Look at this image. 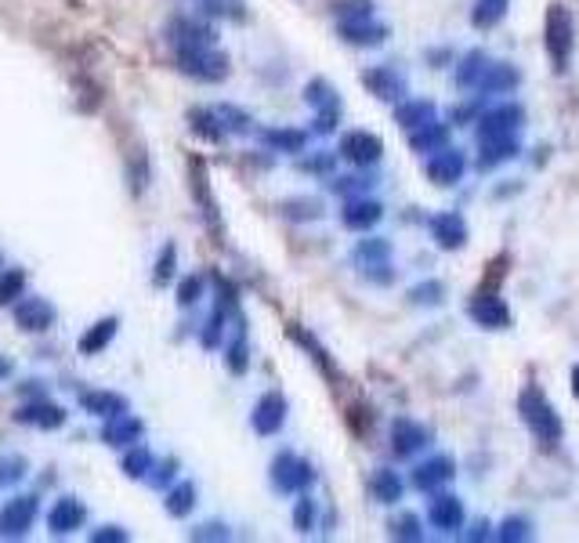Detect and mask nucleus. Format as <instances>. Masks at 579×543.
Returning a JSON list of instances; mask_svg holds the SVG:
<instances>
[{
	"mask_svg": "<svg viewBox=\"0 0 579 543\" xmlns=\"http://www.w3.org/2000/svg\"><path fill=\"white\" fill-rule=\"evenodd\" d=\"M337 33H341L344 44H352V48H380L384 40L391 37V29L384 22L370 19H348V22H337Z\"/></svg>",
	"mask_w": 579,
	"mask_h": 543,
	"instance_id": "19",
	"label": "nucleus"
},
{
	"mask_svg": "<svg viewBox=\"0 0 579 543\" xmlns=\"http://www.w3.org/2000/svg\"><path fill=\"white\" fill-rule=\"evenodd\" d=\"M431 239L438 250H460L467 243V221L460 210H442L431 218Z\"/></svg>",
	"mask_w": 579,
	"mask_h": 543,
	"instance_id": "20",
	"label": "nucleus"
},
{
	"mask_svg": "<svg viewBox=\"0 0 579 543\" xmlns=\"http://www.w3.org/2000/svg\"><path fill=\"white\" fill-rule=\"evenodd\" d=\"M362 87H366L373 98H380V102H395V105H399L402 98H409L406 73H402V69H395V66H370L366 73H362Z\"/></svg>",
	"mask_w": 579,
	"mask_h": 543,
	"instance_id": "10",
	"label": "nucleus"
},
{
	"mask_svg": "<svg viewBox=\"0 0 579 543\" xmlns=\"http://www.w3.org/2000/svg\"><path fill=\"white\" fill-rule=\"evenodd\" d=\"M174 268H178V247H174V243H163L160 258H156V272H152V283L167 286L174 279Z\"/></svg>",
	"mask_w": 579,
	"mask_h": 543,
	"instance_id": "44",
	"label": "nucleus"
},
{
	"mask_svg": "<svg viewBox=\"0 0 579 543\" xmlns=\"http://www.w3.org/2000/svg\"><path fill=\"white\" fill-rule=\"evenodd\" d=\"M337 156L352 167H377L384 160V142L370 131H348L337 145Z\"/></svg>",
	"mask_w": 579,
	"mask_h": 543,
	"instance_id": "11",
	"label": "nucleus"
},
{
	"mask_svg": "<svg viewBox=\"0 0 579 543\" xmlns=\"http://www.w3.org/2000/svg\"><path fill=\"white\" fill-rule=\"evenodd\" d=\"M522 87V73L511 62H489L482 84H478V95H514Z\"/></svg>",
	"mask_w": 579,
	"mask_h": 543,
	"instance_id": "25",
	"label": "nucleus"
},
{
	"mask_svg": "<svg viewBox=\"0 0 579 543\" xmlns=\"http://www.w3.org/2000/svg\"><path fill=\"white\" fill-rule=\"evenodd\" d=\"M435 120H442V113H438V105L428 102V98H402V102L395 105V124L406 134L420 131L424 124H435Z\"/></svg>",
	"mask_w": 579,
	"mask_h": 543,
	"instance_id": "23",
	"label": "nucleus"
},
{
	"mask_svg": "<svg viewBox=\"0 0 579 543\" xmlns=\"http://www.w3.org/2000/svg\"><path fill=\"white\" fill-rule=\"evenodd\" d=\"M76 402H80V410L91 413V417H98V420H113V417L131 413V402H127V395H120V391L91 388V391H80Z\"/></svg>",
	"mask_w": 579,
	"mask_h": 543,
	"instance_id": "17",
	"label": "nucleus"
},
{
	"mask_svg": "<svg viewBox=\"0 0 579 543\" xmlns=\"http://www.w3.org/2000/svg\"><path fill=\"white\" fill-rule=\"evenodd\" d=\"M370 496L377 500V504H384V507L399 504L402 496H406V482H402L399 471H391V467H380V471H373V478H370Z\"/></svg>",
	"mask_w": 579,
	"mask_h": 543,
	"instance_id": "28",
	"label": "nucleus"
},
{
	"mask_svg": "<svg viewBox=\"0 0 579 543\" xmlns=\"http://www.w3.org/2000/svg\"><path fill=\"white\" fill-rule=\"evenodd\" d=\"M15 424H29V428H40V431H55L66 424V410L55 406L48 399H29L26 406L15 410Z\"/></svg>",
	"mask_w": 579,
	"mask_h": 543,
	"instance_id": "22",
	"label": "nucleus"
},
{
	"mask_svg": "<svg viewBox=\"0 0 579 543\" xmlns=\"http://www.w3.org/2000/svg\"><path fill=\"white\" fill-rule=\"evenodd\" d=\"M0 268H4V258H0Z\"/></svg>",
	"mask_w": 579,
	"mask_h": 543,
	"instance_id": "59",
	"label": "nucleus"
},
{
	"mask_svg": "<svg viewBox=\"0 0 579 543\" xmlns=\"http://www.w3.org/2000/svg\"><path fill=\"white\" fill-rule=\"evenodd\" d=\"M507 4H511V0H475V8H471V26L496 29L507 19Z\"/></svg>",
	"mask_w": 579,
	"mask_h": 543,
	"instance_id": "34",
	"label": "nucleus"
},
{
	"mask_svg": "<svg viewBox=\"0 0 579 543\" xmlns=\"http://www.w3.org/2000/svg\"><path fill=\"white\" fill-rule=\"evenodd\" d=\"M189 124H192V131L200 134V138H207V142H221V138H225V127H221L214 109H192Z\"/></svg>",
	"mask_w": 579,
	"mask_h": 543,
	"instance_id": "38",
	"label": "nucleus"
},
{
	"mask_svg": "<svg viewBox=\"0 0 579 543\" xmlns=\"http://www.w3.org/2000/svg\"><path fill=\"white\" fill-rule=\"evenodd\" d=\"M333 163H337V156H326V153H319V156H308V160H301L297 163V167H301V171H308V174H330L333 171Z\"/></svg>",
	"mask_w": 579,
	"mask_h": 543,
	"instance_id": "54",
	"label": "nucleus"
},
{
	"mask_svg": "<svg viewBox=\"0 0 579 543\" xmlns=\"http://www.w3.org/2000/svg\"><path fill=\"white\" fill-rule=\"evenodd\" d=\"M543 44H547L554 69L565 73L572 62V51H576V26H572V11L558 0L547 4V15H543Z\"/></svg>",
	"mask_w": 579,
	"mask_h": 543,
	"instance_id": "2",
	"label": "nucleus"
},
{
	"mask_svg": "<svg viewBox=\"0 0 579 543\" xmlns=\"http://www.w3.org/2000/svg\"><path fill=\"white\" fill-rule=\"evenodd\" d=\"M388 258H391V243H388V239H377V236L359 239V243H355V250H352V261H359L362 268L380 265V261H388Z\"/></svg>",
	"mask_w": 579,
	"mask_h": 543,
	"instance_id": "35",
	"label": "nucleus"
},
{
	"mask_svg": "<svg viewBox=\"0 0 579 543\" xmlns=\"http://www.w3.org/2000/svg\"><path fill=\"white\" fill-rule=\"evenodd\" d=\"M11 370H15V366H11V359H0V377H11Z\"/></svg>",
	"mask_w": 579,
	"mask_h": 543,
	"instance_id": "57",
	"label": "nucleus"
},
{
	"mask_svg": "<svg viewBox=\"0 0 579 543\" xmlns=\"http://www.w3.org/2000/svg\"><path fill=\"white\" fill-rule=\"evenodd\" d=\"M464 504H460V496L453 493H431V504H428V522L431 529H438V533H460L464 529Z\"/></svg>",
	"mask_w": 579,
	"mask_h": 543,
	"instance_id": "15",
	"label": "nucleus"
},
{
	"mask_svg": "<svg viewBox=\"0 0 579 543\" xmlns=\"http://www.w3.org/2000/svg\"><path fill=\"white\" fill-rule=\"evenodd\" d=\"M142 439H145V424H142L138 417H131V413L105 420L102 442H105L109 449H131V446H138Z\"/></svg>",
	"mask_w": 579,
	"mask_h": 543,
	"instance_id": "24",
	"label": "nucleus"
},
{
	"mask_svg": "<svg viewBox=\"0 0 579 543\" xmlns=\"http://www.w3.org/2000/svg\"><path fill=\"white\" fill-rule=\"evenodd\" d=\"M37 515H40V500L33 493L11 496L8 504L0 507V540H22V536H29Z\"/></svg>",
	"mask_w": 579,
	"mask_h": 543,
	"instance_id": "6",
	"label": "nucleus"
},
{
	"mask_svg": "<svg viewBox=\"0 0 579 543\" xmlns=\"http://www.w3.org/2000/svg\"><path fill=\"white\" fill-rule=\"evenodd\" d=\"M225 319H228V308H225V305H218L214 312H210L207 326H203V334H200L203 348H218L221 334H225Z\"/></svg>",
	"mask_w": 579,
	"mask_h": 543,
	"instance_id": "46",
	"label": "nucleus"
},
{
	"mask_svg": "<svg viewBox=\"0 0 579 543\" xmlns=\"http://www.w3.org/2000/svg\"><path fill=\"white\" fill-rule=\"evenodd\" d=\"M409 301L420 308H435L446 301V283L442 279H424V283H413L409 286Z\"/></svg>",
	"mask_w": 579,
	"mask_h": 543,
	"instance_id": "36",
	"label": "nucleus"
},
{
	"mask_svg": "<svg viewBox=\"0 0 579 543\" xmlns=\"http://www.w3.org/2000/svg\"><path fill=\"white\" fill-rule=\"evenodd\" d=\"M467 315H471L482 330H507V326H511V308H507L504 297L493 294V290H478V294H471V301H467Z\"/></svg>",
	"mask_w": 579,
	"mask_h": 543,
	"instance_id": "13",
	"label": "nucleus"
},
{
	"mask_svg": "<svg viewBox=\"0 0 579 543\" xmlns=\"http://www.w3.org/2000/svg\"><path fill=\"white\" fill-rule=\"evenodd\" d=\"M286 413H290V402H286L283 391H265V395L254 402V413H250V428H254L261 439H272V435H279V431H283Z\"/></svg>",
	"mask_w": 579,
	"mask_h": 543,
	"instance_id": "9",
	"label": "nucleus"
},
{
	"mask_svg": "<svg viewBox=\"0 0 579 543\" xmlns=\"http://www.w3.org/2000/svg\"><path fill=\"white\" fill-rule=\"evenodd\" d=\"M178 69L189 80H200V84H221V80H228V73H232V62H228L225 51H218V44H214V48L178 51Z\"/></svg>",
	"mask_w": 579,
	"mask_h": 543,
	"instance_id": "4",
	"label": "nucleus"
},
{
	"mask_svg": "<svg viewBox=\"0 0 579 543\" xmlns=\"http://www.w3.org/2000/svg\"><path fill=\"white\" fill-rule=\"evenodd\" d=\"M29 475V460L19 453H0V489L19 486L22 478Z\"/></svg>",
	"mask_w": 579,
	"mask_h": 543,
	"instance_id": "41",
	"label": "nucleus"
},
{
	"mask_svg": "<svg viewBox=\"0 0 579 543\" xmlns=\"http://www.w3.org/2000/svg\"><path fill=\"white\" fill-rule=\"evenodd\" d=\"M391 536L395 540H424V529H420V518L413 515V511H406V515H399L395 522H391Z\"/></svg>",
	"mask_w": 579,
	"mask_h": 543,
	"instance_id": "50",
	"label": "nucleus"
},
{
	"mask_svg": "<svg viewBox=\"0 0 579 543\" xmlns=\"http://www.w3.org/2000/svg\"><path fill=\"white\" fill-rule=\"evenodd\" d=\"M87 522V507L76 500V496H58L48 511V529L51 536H73L76 529H84Z\"/></svg>",
	"mask_w": 579,
	"mask_h": 543,
	"instance_id": "18",
	"label": "nucleus"
},
{
	"mask_svg": "<svg viewBox=\"0 0 579 543\" xmlns=\"http://www.w3.org/2000/svg\"><path fill=\"white\" fill-rule=\"evenodd\" d=\"M453 478H456L453 457H446V453H435V457L420 460V464L413 467V475H409V486L417 489V493H438V489L449 486Z\"/></svg>",
	"mask_w": 579,
	"mask_h": 543,
	"instance_id": "14",
	"label": "nucleus"
},
{
	"mask_svg": "<svg viewBox=\"0 0 579 543\" xmlns=\"http://www.w3.org/2000/svg\"><path fill=\"white\" fill-rule=\"evenodd\" d=\"M485 69H489V55H485V51H467V55L456 62V87H460V91H478Z\"/></svg>",
	"mask_w": 579,
	"mask_h": 543,
	"instance_id": "30",
	"label": "nucleus"
},
{
	"mask_svg": "<svg viewBox=\"0 0 579 543\" xmlns=\"http://www.w3.org/2000/svg\"><path fill=\"white\" fill-rule=\"evenodd\" d=\"M493 540H500V543H525V540H532V522H529V518H522V515L504 518V522L496 525Z\"/></svg>",
	"mask_w": 579,
	"mask_h": 543,
	"instance_id": "40",
	"label": "nucleus"
},
{
	"mask_svg": "<svg viewBox=\"0 0 579 543\" xmlns=\"http://www.w3.org/2000/svg\"><path fill=\"white\" fill-rule=\"evenodd\" d=\"M203 294H207V279L203 276H185L178 283V305L181 308H192Z\"/></svg>",
	"mask_w": 579,
	"mask_h": 543,
	"instance_id": "49",
	"label": "nucleus"
},
{
	"mask_svg": "<svg viewBox=\"0 0 579 543\" xmlns=\"http://www.w3.org/2000/svg\"><path fill=\"white\" fill-rule=\"evenodd\" d=\"M225 366H228V373H232V377H243V373L250 370V344H247V337H243V330L236 334V341L228 344Z\"/></svg>",
	"mask_w": 579,
	"mask_h": 543,
	"instance_id": "43",
	"label": "nucleus"
},
{
	"mask_svg": "<svg viewBox=\"0 0 579 543\" xmlns=\"http://www.w3.org/2000/svg\"><path fill=\"white\" fill-rule=\"evenodd\" d=\"M120 471H124L131 482H142V478H149L152 471H156V457H152V449L149 446H131L124 449V460H120Z\"/></svg>",
	"mask_w": 579,
	"mask_h": 543,
	"instance_id": "32",
	"label": "nucleus"
},
{
	"mask_svg": "<svg viewBox=\"0 0 579 543\" xmlns=\"http://www.w3.org/2000/svg\"><path fill=\"white\" fill-rule=\"evenodd\" d=\"M522 124H525V109H522V105L500 98V105L485 109V113L475 120L478 142H482V138H514V134L522 131Z\"/></svg>",
	"mask_w": 579,
	"mask_h": 543,
	"instance_id": "5",
	"label": "nucleus"
},
{
	"mask_svg": "<svg viewBox=\"0 0 579 543\" xmlns=\"http://www.w3.org/2000/svg\"><path fill=\"white\" fill-rule=\"evenodd\" d=\"M315 511H319V507H315L312 496L308 493L297 496V504H294V529L297 533H312L315 529Z\"/></svg>",
	"mask_w": 579,
	"mask_h": 543,
	"instance_id": "48",
	"label": "nucleus"
},
{
	"mask_svg": "<svg viewBox=\"0 0 579 543\" xmlns=\"http://www.w3.org/2000/svg\"><path fill=\"white\" fill-rule=\"evenodd\" d=\"M330 11H333V19H337V22L370 19V15H373V0H337Z\"/></svg>",
	"mask_w": 579,
	"mask_h": 543,
	"instance_id": "45",
	"label": "nucleus"
},
{
	"mask_svg": "<svg viewBox=\"0 0 579 543\" xmlns=\"http://www.w3.org/2000/svg\"><path fill=\"white\" fill-rule=\"evenodd\" d=\"M304 102L315 105V109H341V98H337L333 84H326L323 77H315L304 84Z\"/></svg>",
	"mask_w": 579,
	"mask_h": 543,
	"instance_id": "37",
	"label": "nucleus"
},
{
	"mask_svg": "<svg viewBox=\"0 0 579 543\" xmlns=\"http://www.w3.org/2000/svg\"><path fill=\"white\" fill-rule=\"evenodd\" d=\"M167 40L174 44V51L214 48V44H218V29L203 19H192V15H174V19L167 22Z\"/></svg>",
	"mask_w": 579,
	"mask_h": 543,
	"instance_id": "8",
	"label": "nucleus"
},
{
	"mask_svg": "<svg viewBox=\"0 0 579 543\" xmlns=\"http://www.w3.org/2000/svg\"><path fill=\"white\" fill-rule=\"evenodd\" d=\"M116 330H120V319L116 315H105V319H98L95 326H87L84 334H80V341H76V352L84 355H102L109 344H113Z\"/></svg>",
	"mask_w": 579,
	"mask_h": 543,
	"instance_id": "26",
	"label": "nucleus"
},
{
	"mask_svg": "<svg viewBox=\"0 0 579 543\" xmlns=\"http://www.w3.org/2000/svg\"><path fill=\"white\" fill-rule=\"evenodd\" d=\"M341 221H344V229L370 232V229H377L380 221H384V203L370 200V196H355V200H344Z\"/></svg>",
	"mask_w": 579,
	"mask_h": 543,
	"instance_id": "21",
	"label": "nucleus"
},
{
	"mask_svg": "<svg viewBox=\"0 0 579 543\" xmlns=\"http://www.w3.org/2000/svg\"><path fill=\"white\" fill-rule=\"evenodd\" d=\"M15 323L26 334H48L51 326H55V305H51L48 297L37 294L22 297L19 305H15Z\"/></svg>",
	"mask_w": 579,
	"mask_h": 543,
	"instance_id": "16",
	"label": "nucleus"
},
{
	"mask_svg": "<svg viewBox=\"0 0 579 543\" xmlns=\"http://www.w3.org/2000/svg\"><path fill=\"white\" fill-rule=\"evenodd\" d=\"M283 214L290 221H319L323 218V203L319 200H290V203H283Z\"/></svg>",
	"mask_w": 579,
	"mask_h": 543,
	"instance_id": "47",
	"label": "nucleus"
},
{
	"mask_svg": "<svg viewBox=\"0 0 579 543\" xmlns=\"http://www.w3.org/2000/svg\"><path fill=\"white\" fill-rule=\"evenodd\" d=\"M518 413H522V424L536 435L540 442H547V446H554V442H561V417L558 410L551 406V399L543 395V388H536V384H525L522 391H518Z\"/></svg>",
	"mask_w": 579,
	"mask_h": 543,
	"instance_id": "1",
	"label": "nucleus"
},
{
	"mask_svg": "<svg viewBox=\"0 0 579 543\" xmlns=\"http://www.w3.org/2000/svg\"><path fill=\"white\" fill-rule=\"evenodd\" d=\"M127 540H131V533H127L124 525H102V529L91 533V543H127Z\"/></svg>",
	"mask_w": 579,
	"mask_h": 543,
	"instance_id": "53",
	"label": "nucleus"
},
{
	"mask_svg": "<svg viewBox=\"0 0 579 543\" xmlns=\"http://www.w3.org/2000/svg\"><path fill=\"white\" fill-rule=\"evenodd\" d=\"M572 395H576V402H579V366L572 370Z\"/></svg>",
	"mask_w": 579,
	"mask_h": 543,
	"instance_id": "58",
	"label": "nucleus"
},
{
	"mask_svg": "<svg viewBox=\"0 0 579 543\" xmlns=\"http://www.w3.org/2000/svg\"><path fill=\"white\" fill-rule=\"evenodd\" d=\"M449 145V124L446 120H435V124H424L420 131L409 134V149L420 156H435Z\"/></svg>",
	"mask_w": 579,
	"mask_h": 543,
	"instance_id": "27",
	"label": "nucleus"
},
{
	"mask_svg": "<svg viewBox=\"0 0 579 543\" xmlns=\"http://www.w3.org/2000/svg\"><path fill=\"white\" fill-rule=\"evenodd\" d=\"M261 142L268 145V149H276V153H304V145H308V134L297 131V127H265L261 131Z\"/></svg>",
	"mask_w": 579,
	"mask_h": 543,
	"instance_id": "31",
	"label": "nucleus"
},
{
	"mask_svg": "<svg viewBox=\"0 0 579 543\" xmlns=\"http://www.w3.org/2000/svg\"><path fill=\"white\" fill-rule=\"evenodd\" d=\"M26 297V272L22 268H0V305H15Z\"/></svg>",
	"mask_w": 579,
	"mask_h": 543,
	"instance_id": "39",
	"label": "nucleus"
},
{
	"mask_svg": "<svg viewBox=\"0 0 579 543\" xmlns=\"http://www.w3.org/2000/svg\"><path fill=\"white\" fill-rule=\"evenodd\" d=\"M196 482H178V486L167 489V500H163V511L171 518H189L196 511Z\"/></svg>",
	"mask_w": 579,
	"mask_h": 543,
	"instance_id": "33",
	"label": "nucleus"
},
{
	"mask_svg": "<svg viewBox=\"0 0 579 543\" xmlns=\"http://www.w3.org/2000/svg\"><path fill=\"white\" fill-rule=\"evenodd\" d=\"M174 471H178V460H163V464H156V475H149L152 486H167L174 478Z\"/></svg>",
	"mask_w": 579,
	"mask_h": 543,
	"instance_id": "55",
	"label": "nucleus"
},
{
	"mask_svg": "<svg viewBox=\"0 0 579 543\" xmlns=\"http://www.w3.org/2000/svg\"><path fill=\"white\" fill-rule=\"evenodd\" d=\"M424 174L431 178V185H442V189H453V185H460L467 174V153L464 149H456V145H446L442 153L428 156V163H424Z\"/></svg>",
	"mask_w": 579,
	"mask_h": 543,
	"instance_id": "12",
	"label": "nucleus"
},
{
	"mask_svg": "<svg viewBox=\"0 0 579 543\" xmlns=\"http://www.w3.org/2000/svg\"><path fill=\"white\" fill-rule=\"evenodd\" d=\"M373 189V178H333V192L344 196V200H355V196H366Z\"/></svg>",
	"mask_w": 579,
	"mask_h": 543,
	"instance_id": "51",
	"label": "nucleus"
},
{
	"mask_svg": "<svg viewBox=\"0 0 579 543\" xmlns=\"http://www.w3.org/2000/svg\"><path fill=\"white\" fill-rule=\"evenodd\" d=\"M214 113H218L221 127H225V134H250V113H243L239 105H214Z\"/></svg>",
	"mask_w": 579,
	"mask_h": 543,
	"instance_id": "42",
	"label": "nucleus"
},
{
	"mask_svg": "<svg viewBox=\"0 0 579 543\" xmlns=\"http://www.w3.org/2000/svg\"><path fill=\"white\" fill-rule=\"evenodd\" d=\"M388 439H391V453H395V457L413 460L431 446V431H428V424H420V420H413V417H395L391 420Z\"/></svg>",
	"mask_w": 579,
	"mask_h": 543,
	"instance_id": "7",
	"label": "nucleus"
},
{
	"mask_svg": "<svg viewBox=\"0 0 579 543\" xmlns=\"http://www.w3.org/2000/svg\"><path fill=\"white\" fill-rule=\"evenodd\" d=\"M268 482L279 496H301L315 482V467L304 457H297L294 449H279L272 467H268Z\"/></svg>",
	"mask_w": 579,
	"mask_h": 543,
	"instance_id": "3",
	"label": "nucleus"
},
{
	"mask_svg": "<svg viewBox=\"0 0 579 543\" xmlns=\"http://www.w3.org/2000/svg\"><path fill=\"white\" fill-rule=\"evenodd\" d=\"M518 153H522V142H518V134H514V138H482V142H478V163H482V167L511 163Z\"/></svg>",
	"mask_w": 579,
	"mask_h": 543,
	"instance_id": "29",
	"label": "nucleus"
},
{
	"mask_svg": "<svg viewBox=\"0 0 579 543\" xmlns=\"http://www.w3.org/2000/svg\"><path fill=\"white\" fill-rule=\"evenodd\" d=\"M431 62H435V69H442V66H449V58H453V55H449V51L446 48H442V51H431Z\"/></svg>",
	"mask_w": 579,
	"mask_h": 543,
	"instance_id": "56",
	"label": "nucleus"
},
{
	"mask_svg": "<svg viewBox=\"0 0 579 543\" xmlns=\"http://www.w3.org/2000/svg\"><path fill=\"white\" fill-rule=\"evenodd\" d=\"M192 540H232V529L225 522H203L192 529Z\"/></svg>",
	"mask_w": 579,
	"mask_h": 543,
	"instance_id": "52",
	"label": "nucleus"
}]
</instances>
